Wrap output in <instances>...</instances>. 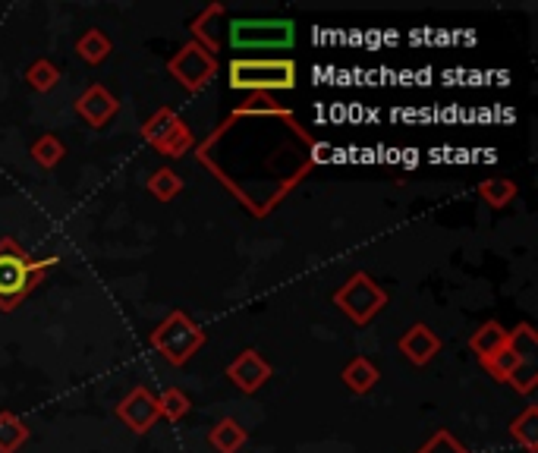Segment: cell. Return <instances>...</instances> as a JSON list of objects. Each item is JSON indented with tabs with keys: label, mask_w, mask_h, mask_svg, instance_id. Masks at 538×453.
Here are the masks:
<instances>
[{
	"label": "cell",
	"mask_w": 538,
	"mask_h": 453,
	"mask_svg": "<svg viewBox=\"0 0 538 453\" xmlns=\"http://www.w3.org/2000/svg\"><path fill=\"white\" fill-rule=\"evenodd\" d=\"M60 265V258H32L13 236L0 240V312H16L29 293L48 277V271Z\"/></svg>",
	"instance_id": "obj_1"
},
{
	"label": "cell",
	"mask_w": 538,
	"mask_h": 453,
	"mask_svg": "<svg viewBox=\"0 0 538 453\" xmlns=\"http://www.w3.org/2000/svg\"><path fill=\"white\" fill-rule=\"evenodd\" d=\"M230 89L233 92H290L296 89V63L290 57H236L230 60Z\"/></svg>",
	"instance_id": "obj_2"
},
{
	"label": "cell",
	"mask_w": 538,
	"mask_h": 453,
	"mask_svg": "<svg viewBox=\"0 0 538 453\" xmlns=\"http://www.w3.org/2000/svg\"><path fill=\"white\" fill-rule=\"evenodd\" d=\"M148 343H152V350L161 353L170 365H186L192 356H196L202 347H205V331L202 325L192 315L186 312H170L161 325L152 331V337H148Z\"/></svg>",
	"instance_id": "obj_3"
},
{
	"label": "cell",
	"mask_w": 538,
	"mask_h": 453,
	"mask_svg": "<svg viewBox=\"0 0 538 453\" xmlns=\"http://www.w3.org/2000/svg\"><path fill=\"white\" fill-rule=\"evenodd\" d=\"M296 41L290 19H236L230 23V45L236 51H287Z\"/></svg>",
	"instance_id": "obj_4"
},
{
	"label": "cell",
	"mask_w": 538,
	"mask_h": 453,
	"mask_svg": "<svg viewBox=\"0 0 538 453\" xmlns=\"http://www.w3.org/2000/svg\"><path fill=\"white\" fill-rule=\"evenodd\" d=\"M334 306L347 315L353 325L362 328L369 325V321H375V315L387 306V293L375 284L372 274L356 271L347 277V284L334 293Z\"/></svg>",
	"instance_id": "obj_5"
},
{
	"label": "cell",
	"mask_w": 538,
	"mask_h": 453,
	"mask_svg": "<svg viewBox=\"0 0 538 453\" xmlns=\"http://www.w3.org/2000/svg\"><path fill=\"white\" fill-rule=\"evenodd\" d=\"M142 139L164 158H183L186 151L196 148V136H192V129L180 120L174 107H161V111L148 117L142 123Z\"/></svg>",
	"instance_id": "obj_6"
},
{
	"label": "cell",
	"mask_w": 538,
	"mask_h": 453,
	"mask_svg": "<svg viewBox=\"0 0 538 453\" xmlns=\"http://www.w3.org/2000/svg\"><path fill=\"white\" fill-rule=\"evenodd\" d=\"M167 73L174 76L186 92H202L218 76V57L208 54L196 41H186V45L167 60Z\"/></svg>",
	"instance_id": "obj_7"
},
{
	"label": "cell",
	"mask_w": 538,
	"mask_h": 453,
	"mask_svg": "<svg viewBox=\"0 0 538 453\" xmlns=\"http://www.w3.org/2000/svg\"><path fill=\"white\" fill-rule=\"evenodd\" d=\"M117 416L120 422L133 431V435H148L155 428V422L161 419L158 413V397L148 391V387H133L120 403H117Z\"/></svg>",
	"instance_id": "obj_8"
},
{
	"label": "cell",
	"mask_w": 538,
	"mask_h": 453,
	"mask_svg": "<svg viewBox=\"0 0 538 453\" xmlns=\"http://www.w3.org/2000/svg\"><path fill=\"white\" fill-rule=\"evenodd\" d=\"M274 369H271V362L258 353V350H243L240 356H236L230 365H227V378L240 387L243 394H255V391H262V387L271 381Z\"/></svg>",
	"instance_id": "obj_9"
},
{
	"label": "cell",
	"mask_w": 538,
	"mask_h": 453,
	"mask_svg": "<svg viewBox=\"0 0 538 453\" xmlns=\"http://www.w3.org/2000/svg\"><path fill=\"white\" fill-rule=\"evenodd\" d=\"M73 107H76V114L89 123V126H95V129H101V126H107L111 123L117 114H120V101H117V95H111L104 89V85H89L76 101H73Z\"/></svg>",
	"instance_id": "obj_10"
},
{
	"label": "cell",
	"mask_w": 538,
	"mask_h": 453,
	"mask_svg": "<svg viewBox=\"0 0 538 453\" xmlns=\"http://www.w3.org/2000/svg\"><path fill=\"white\" fill-rule=\"evenodd\" d=\"M397 347H400L406 362H413V365H419V369H422V365H428L441 353V340H438V334L432 328L422 325V321H416V325L397 340Z\"/></svg>",
	"instance_id": "obj_11"
},
{
	"label": "cell",
	"mask_w": 538,
	"mask_h": 453,
	"mask_svg": "<svg viewBox=\"0 0 538 453\" xmlns=\"http://www.w3.org/2000/svg\"><path fill=\"white\" fill-rule=\"evenodd\" d=\"M249 441V431L236 419H218L208 431V444L218 453H240Z\"/></svg>",
	"instance_id": "obj_12"
},
{
	"label": "cell",
	"mask_w": 538,
	"mask_h": 453,
	"mask_svg": "<svg viewBox=\"0 0 538 453\" xmlns=\"http://www.w3.org/2000/svg\"><path fill=\"white\" fill-rule=\"evenodd\" d=\"M340 378H343V384H347L353 394H369L372 387L378 384L381 372H378V365L372 359L356 356V359L347 362V369L340 372Z\"/></svg>",
	"instance_id": "obj_13"
},
{
	"label": "cell",
	"mask_w": 538,
	"mask_h": 453,
	"mask_svg": "<svg viewBox=\"0 0 538 453\" xmlns=\"http://www.w3.org/2000/svg\"><path fill=\"white\" fill-rule=\"evenodd\" d=\"M504 347H507V328L501 325V321H485V325L476 328V334L469 337V350L479 356V362L494 356Z\"/></svg>",
	"instance_id": "obj_14"
},
{
	"label": "cell",
	"mask_w": 538,
	"mask_h": 453,
	"mask_svg": "<svg viewBox=\"0 0 538 453\" xmlns=\"http://www.w3.org/2000/svg\"><path fill=\"white\" fill-rule=\"evenodd\" d=\"M510 438L526 453H538V406L529 403L520 416L510 422Z\"/></svg>",
	"instance_id": "obj_15"
},
{
	"label": "cell",
	"mask_w": 538,
	"mask_h": 453,
	"mask_svg": "<svg viewBox=\"0 0 538 453\" xmlns=\"http://www.w3.org/2000/svg\"><path fill=\"white\" fill-rule=\"evenodd\" d=\"M224 16V4H211L202 10V16L192 19V35H196V45H202L208 54H218L221 51V41L214 38V19Z\"/></svg>",
	"instance_id": "obj_16"
},
{
	"label": "cell",
	"mask_w": 538,
	"mask_h": 453,
	"mask_svg": "<svg viewBox=\"0 0 538 453\" xmlns=\"http://www.w3.org/2000/svg\"><path fill=\"white\" fill-rule=\"evenodd\" d=\"M230 117H281V120H293V114L287 111V107L281 101H274V95H265V92H258L249 101H243Z\"/></svg>",
	"instance_id": "obj_17"
},
{
	"label": "cell",
	"mask_w": 538,
	"mask_h": 453,
	"mask_svg": "<svg viewBox=\"0 0 538 453\" xmlns=\"http://www.w3.org/2000/svg\"><path fill=\"white\" fill-rule=\"evenodd\" d=\"M29 441V425L19 419L10 409L0 413V453H16Z\"/></svg>",
	"instance_id": "obj_18"
},
{
	"label": "cell",
	"mask_w": 538,
	"mask_h": 453,
	"mask_svg": "<svg viewBox=\"0 0 538 453\" xmlns=\"http://www.w3.org/2000/svg\"><path fill=\"white\" fill-rule=\"evenodd\" d=\"M114 45H111V38H107L101 29H89L79 41H76V54L85 60V63H92V67H98V63H104L107 57H111Z\"/></svg>",
	"instance_id": "obj_19"
},
{
	"label": "cell",
	"mask_w": 538,
	"mask_h": 453,
	"mask_svg": "<svg viewBox=\"0 0 538 453\" xmlns=\"http://www.w3.org/2000/svg\"><path fill=\"white\" fill-rule=\"evenodd\" d=\"M32 158H35V164H41L45 170H54L63 158H67V145H63L54 133H45V136H38L35 142H32Z\"/></svg>",
	"instance_id": "obj_20"
},
{
	"label": "cell",
	"mask_w": 538,
	"mask_h": 453,
	"mask_svg": "<svg viewBox=\"0 0 538 453\" xmlns=\"http://www.w3.org/2000/svg\"><path fill=\"white\" fill-rule=\"evenodd\" d=\"M516 183L510 177H491V180H482L479 183V196L482 202H488L491 208H504L516 199Z\"/></svg>",
	"instance_id": "obj_21"
},
{
	"label": "cell",
	"mask_w": 538,
	"mask_h": 453,
	"mask_svg": "<svg viewBox=\"0 0 538 453\" xmlns=\"http://www.w3.org/2000/svg\"><path fill=\"white\" fill-rule=\"evenodd\" d=\"M180 189H183V180H180V174L174 167H161V170H155L152 177H148V192H152L158 202L177 199Z\"/></svg>",
	"instance_id": "obj_22"
},
{
	"label": "cell",
	"mask_w": 538,
	"mask_h": 453,
	"mask_svg": "<svg viewBox=\"0 0 538 453\" xmlns=\"http://www.w3.org/2000/svg\"><path fill=\"white\" fill-rule=\"evenodd\" d=\"M189 409H192V400L186 397V391H180V387H167V391H161V397H158V413H161L167 422L186 419Z\"/></svg>",
	"instance_id": "obj_23"
},
{
	"label": "cell",
	"mask_w": 538,
	"mask_h": 453,
	"mask_svg": "<svg viewBox=\"0 0 538 453\" xmlns=\"http://www.w3.org/2000/svg\"><path fill=\"white\" fill-rule=\"evenodd\" d=\"M507 347L520 356V362H538V337L532 331V325H520L507 331Z\"/></svg>",
	"instance_id": "obj_24"
},
{
	"label": "cell",
	"mask_w": 538,
	"mask_h": 453,
	"mask_svg": "<svg viewBox=\"0 0 538 453\" xmlns=\"http://www.w3.org/2000/svg\"><path fill=\"white\" fill-rule=\"evenodd\" d=\"M516 365H520V356H516L510 347H504V350H498L494 356L482 359V369H485L494 381H501V384L510 381V375L516 372Z\"/></svg>",
	"instance_id": "obj_25"
},
{
	"label": "cell",
	"mask_w": 538,
	"mask_h": 453,
	"mask_svg": "<svg viewBox=\"0 0 538 453\" xmlns=\"http://www.w3.org/2000/svg\"><path fill=\"white\" fill-rule=\"evenodd\" d=\"M26 82L32 85L35 92H51L54 85L60 82V73L51 60H35L32 67L26 70Z\"/></svg>",
	"instance_id": "obj_26"
},
{
	"label": "cell",
	"mask_w": 538,
	"mask_h": 453,
	"mask_svg": "<svg viewBox=\"0 0 538 453\" xmlns=\"http://www.w3.org/2000/svg\"><path fill=\"white\" fill-rule=\"evenodd\" d=\"M416 453H469V450H466V447H463L454 435H450L447 428H438L435 435L428 438V441H425Z\"/></svg>",
	"instance_id": "obj_27"
},
{
	"label": "cell",
	"mask_w": 538,
	"mask_h": 453,
	"mask_svg": "<svg viewBox=\"0 0 538 453\" xmlns=\"http://www.w3.org/2000/svg\"><path fill=\"white\" fill-rule=\"evenodd\" d=\"M507 384H513V391L520 394H532L538 384V362H520Z\"/></svg>",
	"instance_id": "obj_28"
}]
</instances>
